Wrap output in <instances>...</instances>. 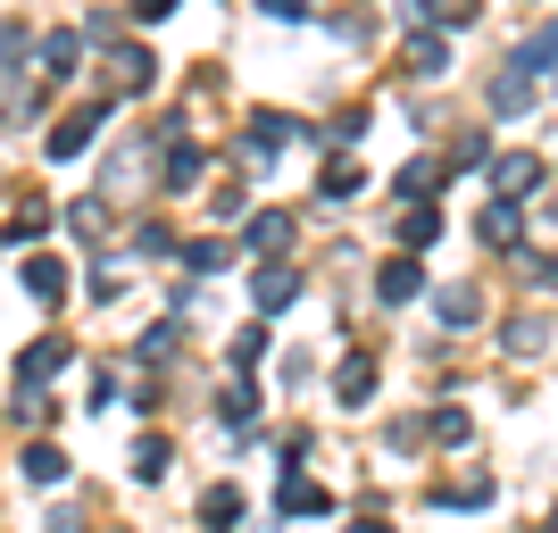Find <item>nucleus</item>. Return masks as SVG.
I'll return each instance as SVG.
<instances>
[{"instance_id": "1", "label": "nucleus", "mask_w": 558, "mask_h": 533, "mask_svg": "<svg viewBox=\"0 0 558 533\" xmlns=\"http://www.w3.org/2000/svg\"><path fill=\"white\" fill-rule=\"evenodd\" d=\"M425 292V276H417V251H400V258H384V267H375V301L384 308H409Z\"/></svg>"}, {"instance_id": "2", "label": "nucleus", "mask_w": 558, "mask_h": 533, "mask_svg": "<svg viewBox=\"0 0 558 533\" xmlns=\"http://www.w3.org/2000/svg\"><path fill=\"white\" fill-rule=\"evenodd\" d=\"M542 175H550V167H542L534 150H509V159H492V201H525Z\"/></svg>"}, {"instance_id": "3", "label": "nucleus", "mask_w": 558, "mask_h": 533, "mask_svg": "<svg viewBox=\"0 0 558 533\" xmlns=\"http://www.w3.org/2000/svg\"><path fill=\"white\" fill-rule=\"evenodd\" d=\"M17 475L34 492H59V484H68V450H59V441H25V450H17Z\"/></svg>"}, {"instance_id": "4", "label": "nucleus", "mask_w": 558, "mask_h": 533, "mask_svg": "<svg viewBox=\"0 0 558 533\" xmlns=\"http://www.w3.org/2000/svg\"><path fill=\"white\" fill-rule=\"evenodd\" d=\"M251 301L267 308V317H276V308H292V301H301V267H283V258H267V267L251 276Z\"/></svg>"}, {"instance_id": "5", "label": "nucleus", "mask_w": 558, "mask_h": 533, "mask_svg": "<svg viewBox=\"0 0 558 533\" xmlns=\"http://www.w3.org/2000/svg\"><path fill=\"white\" fill-rule=\"evenodd\" d=\"M59 367H68V334H50V342H34V350L17 359V392H43Z\"/></svg>"}, {"instance_id": "6", "label": "nucleus", "mask_w": 558, "mask_h": 533, "mask_svg": "<svg viewBox=\"0 0 558 533\" xmlns=\"http://www.w3.org/2000/svg\"><path fill=\"white\" fill-rule=\"evenodd\" d=\"M100 117H109V100H93V109H75L59 134H50V159H84L93 150V134H100Z\"/></svg>"}, {"instance_id": "7", "label": "nucleus", "mask_w": 558, "mask_h": 533, "mask_svg": "<svg viewBox=\"0 0 558 533\" xmlns=\"http://www.w3.org/2000/svg\"><path fill=\"white\" fill-rule=\"evenodd\" d=\"M333 400H342V409H367L375 400V359L367 350H350L342 367H333Z\"/></svg>"}, {"instance_id": "8", "label": "nucleus", "mask_w": 558, "mask_h": 533, "mask_svg": "<svg viewBox=\"0 0 558 533\" xmlns=\"http://www.w3.org/2000/svg\"><path fill=\"white\" fill-rule=\"evenodd\" d=\"M276 500H283V517H326V509H333V492H326V484H308L301 467L283 475V492H276Z\"/></svg>"}, {"instance_id": "9", "label": "nucleus", "mask_w": 558, "mask_h": 533, "mask_svg": "<svg viewBox=\"0 0 558 533\" xmlns=\"http://www.w3.org/2000/svg\"><path fill=\"white\" fill-rule=\"evenodd\" d=\"M434 317H442V325H459V334H466V325L484 317V292H475V283H442V292H434Z\"/></svg>"}, {"instance_id": "10", "label": "nucleus", "mask_w": 558, "mask_h": 533, "mask_svg": "<svg viewBox=\"0 0 558 533\" xmlns=\"http://www.w3.org/2000/svg\"><path fill=\"white\" fill-rule=\"evenodd\" d=\"M17 276H25V292H34V301H59V292H68V267H59L50 251H34Z\"/></svg>"}, {"instance_id": "11", "label": "nucleus", "mask_w": 558, "mask_h": 533, "mask_svg": "<svg viewBox=\"0 0 558 533\" xmlns=\"http://www.w3.org/2000/svg\"><path fill=\"white\" fill-rule=\"evenodd\" d=\"M492 109H500V117H525V109H534V75H525V68L492 75Z\"/></svg>"}, {"instance_id": "12", "label": "nucleus", "mask_w": 558, "mask_h": 533, "mask_svg": "<svg viewBox=\"0 0 558 533\" xmlns=\"http://www.w3.org/2000/svg\"><path fill=\"white\" fill-rule=\"evenodd\" d=\"M217 417H226V425H251V417H258V384H251V375H233V384H226Z\"/></svg>"}, {"instance_id": "13", "label": "nucleus", "mask_w": 558, "mask_h": 533, "mask_svg": "<svg viewBox=\"0 0 558 533\" xmlns=\"http://www.w3.org/2000/svg\"><path fill=\"white\" fill-rule=\"evenodd\" d=\"M500 342H509L517 359H542V350H550V325H542V317H509V334H500Z\"/></svg>"}, {"instance_id": "14", "label": "nucleus", "mask_w": 558, "mask_h": 533, "mask_svg": "<svg viewBox=\"0 0 558 533\" xmlns=\"http://www.w3.org/2000/svg\"><path fill=\"white\" fill-rule=\"evenodd\" d=\"M400 242H409V251H425V242H442V209H425V201H417V209L400 217Z\"/></svg>"}, {"instance_id": "15", "label": "nucleus", "mask_w": 558, "mask_h": 533, "mask_svg": "<svg viewBox=\"0 0 558 533\" xmlns=\"http://www.w3.org/2000/svg\"><path fill=\"white\" fill-rule=\"evenodd\" d=\"M167 467H175V450H167L159 434H142V441H134V475H142V484H159Z\"/></svg>"}, {"instance_id": "16", "label": "nucleus", "mask_w": 558, "mask_h": 533, "mask_svg": "<svg viewBox=\"0 0 558 533\" xmlns=\"http://www.w3.org/2000/svg\"><path fill=\"white\" fill-rule=\"evenodd\" d=\"M434 500H442V509H484V500H492V475H459V484H442Z\"/></svg>"}, {"instance_id": "17", "label": "nucleus", "mask_w": 558, "mask_h": 533, "mask_svg": "<svg viewBox=\"0 0 558 533\" xmlns=\"http://www.w3.org/2000/svg\"><path fill=\"white\" fill-rule=\"evenodd\" d=\"M292 242V209H267V217H251V251H283Z\"/></svg>"}, {"instance_id": "18", "label": "nucleus", "mask_w": 558, "mask_h": 533, "mask_svg": "<svg viewBox=\"0 0 558 533\" xmlns=\"http://www.w3.org/2000/svg\"><path fill=\"white\" fill-rule=\"evenodd\" d=\"M425 434L442 441V450H459V441L475 434V417H466V409H434V417H425Z\"/></svg>"}, {"instance_id": "19", "label": "nucleus", "mask_w": 558, "mask_h": 533, "mask_svg": "<svg viewBox=\"0 0 558 533\" xmlns=\"http://www.w3.org/2000/svg\"><path fill=\"white\" fill-rule=\"evenodd\" d=\"M409 68H417V75H442L450 68V43H442V34H417V43H409Z\"/></svg>"}, {"instance_id": "20", "label": "nucleus", "mask_w": 558, "mask_h": 533, "mask_svg": "<svg viewBox=\"0 0 558 533\" xmlns=\"http://www.w3.org/2000/svg\"><path fill=\"white\" fill-rule=\"evenodd\" d=\"M201 517H209V525H242V492H233V484H209Z\"/></svg>"}, {"instance_id": "21", "label": "nucleus", "mask_w": 558, "mask_h": 533, "mask_svg": "<svg viewBox=\"0 0 558 533\" xmlns=\"http://www.w3.org/2000/svg\"><path fill=\"white\" fill-rule=\"evenodd\" d=\"M109 75H117V93H142V84H150V59H142V50H117Z\"/></svg>"}, {"instance_id": "22", "label": "nucleus", "mask_w": 558, "mask_h": 533, "mask_svg": "<svg viewBox=\"0 0 558 533\" xmlns=\"http://www.w3.org/2000/svg\"><path fill=\"white\" fill-rule=\"evenodd\" d=\"M159 175H167V184H175V192H184L192 175H201V150H192V142H175V150H167V159H159Z\"/></svg>"}, {"instance_id": "23", "label": "nucleus", "mask_w": 558, "mask_h": 533, "mask_svg": "<svg viewBox=\"0 0 558 533\" xmlns=\"http://www.w3.org/2000/svg\"><path fill=\"white\" fill-rule=\"evenodd\" d=\"M517 226H525L517 201H492V209H484V242H517Z\"/></svg>"}, {"instance_id": "24", "label": "nucleus", "mask_w": 558, "mask_h": 533, "mask_svg": "<svg viewBox=\"0 0 558 533\" xmlns=\"http://www.w3.org/2000/svg\"><path fill=\"white\" fill-rule=\"evenodd\" d=\"M283 134H292V117H276V109L251 117V150H283Z\"/></svg>"}, {"instance_id": "25", "label": "nucleus", "mask_w": 558, "mask_h": 533, "mask_svg": "<svg viewBox=\"0 0 558 533\" xmlns=\"http://www.w3.org/2000/svg\"><path fill=\"white\" fill-rule=\"evenodd\" d=\"M359 184H367V175H359V167H350V159H333V167H326V184H317V192H326V201H350V192H359Z\"/></svg>"}, {"instance_id": "26", "label": "nucleus", "mask_w": 558, "mask_h": 533, "mask_svg": "<svg viewBox=\"0 0 558 533\" xmlns=\"http://www.w3.org/2000/svg\"><path fill=\"white\" fill-rule=\"evenodd\" d=\"M251 359H267V325H242V334H233V367H251Z\"/></svg>"}, {"instance_id": "27", "label": "nucleus", "mask_w": 558, "mask_h": 533, "mask_svg": "<svg viewBox=\"0 0 558 533\" xmlns=\"http://www.w3.org/2000/svg\"><path fill=\"white\" fill-rule=\"evenodd\" d=\"M425 184L442 192V167H434V159H409V167H400V192H425Z\"/></svg>"}, {"instance_id": "28", "label": "nucleus", "mask_w": 558, "mask_h": 533, "mask_svg": "<svg viewBox=\"0 0 558 533\" xmlns=\"http://www.w3.org/2000/svg\"><path fill=\"white\" fill-rule=\"evenodd\" d=\"M142 359H150V367H159V359H175V325H150V334H142Z\"/></svg>"}, {"instance_id": "29", "label": "nucleus", "mask_w": 558, "mask_h": 533, "mask_svg": "<svg viewBox=\"0 0 558 533\" xmlns=\"http://www.w3.org/2000/svg\"><path fill=\"white\" fill-rule=\"evenodd\" d=\"M184 258H192V276H217V267H226V242H192Z\"/></svg>"}, {"instance_id": "30", "label": "nucleus", "mask_w": 558, "mask_h": 533, "mask_svg": "<svg viewBox=\"0 0 558 533\" xmlns=\"http://www.w3.org/2000/svg\"><path fill=\"white\" fill-rule=\"evenodd\" d=\"M43 59H50V75H75V34H50Z\"/></svg>"}, {"instance_id": "31", "label": "nucleus", "mask_w": 558, "mask_h": 533, "mask_svg": "<svg viewBox=\"0 0 558 533\" xmlns=\"http://www.w3.org/2000/svg\"><path fill=\"white\" fill-rule=\"evenodd\" d=\"M267 17L276 25H308V0H267Z\"/></svg>"}, {"instance_id": "32", "label": "nucleus", "mask_w": 558, "mask_h": 533, "mask_svg": "<svg viewBox=\"0 0 558 533\" xmlns=\"http://www.w3.org/2000/svg\"><path fill=\"white\" fill-rule=\"evenodd\" d=\"M175 9H184V0H134V17H142V25H159V17H175Z\"/></svg>"}, {"instance_id": "33", "label": "nucleus", "mask_w": 558, "mask_h": 533, "mask_svg": "<svg viewBox=\"0 0 558 533\" xmlns=\"http://www.w3.org/2000/svg\"><path fill=\"white\" fill-rule=\"evenodd\" d=\"M534 267H542V292H558V258H534Z\"/></svg>"}, {"instance_id": "34", "label": "nucleus", "mask_w": 558, "mask_h": 533, "mask_svg": "<svg viewBox=\"0 0 558 533\" xmlns=\"http://www.w3.org/2000/svg\"><path fill=\"white\" fill-rule=\"evenodd\" d=\"M350 533H392V525H384V517H359V525H350Z\"/></svg>"}, {"instance_id": "35", "label": "nucleus", "mask_w": 558, "mask_h": 533, "mask_svg": "<svg viewBox=\"0 0 558 533\" xmlns=\"http://www.w3.org/2000/svg\"><path fill=\"white\" fill-rule=\"evenodd\" d=\"M550 533H558V509H550Z\"/></svg>"}]
</instances>
